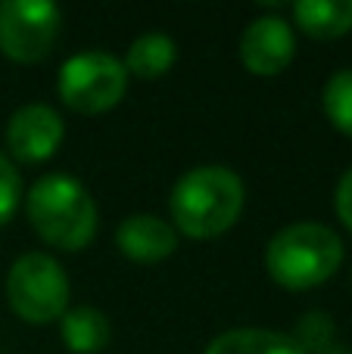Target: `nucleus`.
<instances>
[{"mask_svg": "<svg viewBox=\"0 0 352 354\" xmlns=\"http://www.w3.org/2000/svg\"><path fill=\"white\" fill-rule=\"evenodd\" d=\"M343 261V243L331 227L318 221H299L268 239L265 268L284 289H315L337 274Z\"/></svg>", "mask_w": 352, "mask_h": 354, "instance_id": "obj_3", "label": "nucleus"}, {"mask_svg": "<svg viewBox=\"0 0 352 354\" xmlns=\"http://www.w3.org/2000/svg\"><path fill=\"white\" fill-rule=\"evenodd\" d=\"M116 243L125 258L153 264L172 255L175 245H178V233H175V227L168 221L156 218V214H131V218H125L118 224Z\"/></svg>", "mask_w": 352, "mask_h": 354, "instance_id": "obj_9", "label": "nucleus"}, {"mask_svg": "<svg viewBox=\"0 0 352 354\" xmlns=\"http://www.w3.org/2000/svg\"><path fill=\"white\" fill-rule=\"evenodd\" d=\"M337 214H340V221L352 230V168L340 177V183H337Z\"/></svg>", "mask_w": 352, "mask_h": 354, "instance_id": "obj_17", "label": "nucleus"}, {"mask_svg": "<svg viewBox=\"0 0 352 354\" xmlns=\"http://www.w3.org/2000/svg\"><path fill=\"white\" fill-rule=\"evenodd\" d=\"M19 202H22V177H19L16 165L0 153V227L12 218Z\"/></svg>", "mask_w": 352, "mask_h": 354, "instance_id": "obj_16", "label": "nucleus"}, {"mask_svg": "<svg viewBox=\"0 0 352 354\" xmlns=\"http://www.w3.org/2000/svg\"><path fill=\"white\" fill-rule=\"evenodd\" d=\"M206 354H306L287 333L274 330H228L209 342Z\"/></svg>", "mask_w": 352, "mask_h": 354, "instance_id": "obj_12", "label": "nucleus"}, {"mask_svg": "<svg viewBox=\"0 0 352 354\" xmlns=\"http://www.w3.org/2000/svg\"><path fill=\"white\" fill-rule=\"evenodd\" d=\"M60 6L50 0H0V53L37 62L60 37Z\"/></svg>", "mask_w": 352, "mask_h": 354, "instance_id": "obj_6", "label": "nucleus"}, {"mask_svg": "<svg viewBox=\"0 0 352 354\" xmlns=\"http://www.w3.org/2000/svg\"><path fill=\"white\" fill-rule=\"evenodd\" d=\"M175 56H178V47L172 37L162 31H147L128 47L125 72L137 75V78H162L175 66Z\"/></svg>", "mask_w": 352, "mask_h": 354, "instance_id": "obj_13", "label": "nucleus"}, {"mask_svg": "<svg viewBox=\"0 0 352 354\" xmlns=\"http://www.w3.org/2000/svg\"><path fill=\"white\" fill-rule=\"evenodd\" d=\"M125 87H128L125 62L103 50L69 56L60 68L62 103L81 115H97V112L112 109L125 97Z\"/></svg>", "mask_w": 352, "mask_h": 354, "instance_id": "obj_5", "label": "nucleus"}, {"mask_svg": "<svg viewBox=\"0 0 352 354\" xmlns=\"http://www.w3.org/2000/svg\"><path fill=\"white\" fill-rule=\"evenodd\" d=\"M28 221L44 243L66 252H78L97 233V205L91 193L69 174H44L31 183Z\"/></svg>", "mask_w": 352, "mask_h": 354, "instance_id": "obj_2", "label": "nucleus"}, {"mask_svg": "<svg viewBox=\"0 0 352 354\" xmlns=\"http://www.w3.org/2000/svg\"><path fill=\"white\" fill-rule=\"evenodd\" d=\"M243 180L225 165H200L181 174L172 189V221L193 239L222 236L243 212Z\"/></svg>", "mask_w": 352, "mask_h": 354, "instance_id": "obj_1", "label": "nucleus"}, {"mask_svg": "<svg viewBox=\"0 0 352 354\" xmlns=\"http://www.w3.org/2000/svg\"><path fill=\"white\" fill-rule=\"evenodd\" d=\"M60 333L72 354H100L109 345V320L97 308H69L60 317Z\"/></svg>", "mask_w": 352, "mask_h": 354, "instance_id": "obj_11", "label": "nucleus"}, {"mask_svg": "<svg viewBox=\"0 0 352 354\" xmlns=\"http://www.w3.org/2000/svg\"><path fill=\"white\" fill-rule=\"evenodd\" d=\"M324 112L337 131L352 137V68H340L324 84Z\"/></svg>", "mask_w": 352, "mask_h": 354, "instance_id": "obj_14", "label": "nucleus"}, {"mask_svg": "<svg viewBox=\"0 0 352 354\" xmlns=\"http://www.w3.org/2000/svg\"><path fill=\"white\" fill-rule=\"evenodd\" d=\"M290 339L306 354H324L328 348H334V320L322 311H309L297 320V333Z\"/></svg>", "mask_w": 352, "mask_h": 354, "instance_id": "obj_15", "label": "nucleus"}, {"mask_svg": "<svg viewBox=\"0 0 352 354\" xmlns=\"http://www.w3.org/2000/svg\"><path fill=\"white\" fill-rule=\"evenodd\" d=\"M62 143V118L50 106L28 103L12 112L6 124V147L19 162H44Z\"/></svg>", "mask_w": 352, "mask_h": 354, "instance_id": "obj_8", "label": "nucleus"}, {"mask_svg": "<svg viewBox=\"0 0 352 354\" xmlns=\"http://www.w3.org/2000/svg\"><path fill=\"white\" fill-rule=\"evenodd\" d=\"M69 277L53 255L28 252L6 274V301L28 324H50L69 311Z\"/></svg>", "mask_w": 352, "mask_h": 354, "instance_id": "obj_4", "label": "nucleus"}, {"mask_svg": "<svg viewBox=\"0 0 352 354\" xmlns=\"http://www.w3.org/2000/svg\"><path fill=\"white\" fill-rule=\"evenodd\" d=\"M293 19L306 35L331 41L352 31V0H299L293 3Z\"/></svg>", "mask_w": 352, "mask_h": 354, "instance_id": "obj_10", "label": "nucleus"}, {"mask_svg": "<svg viewBox=\"0 0 352 354\" xmlns=\"http://www.w3.org/2000/svg\"><path fill=\"white\" fill-rule=\"evenodd\" d=\"M293 53H297V35H293L290 22H284L281 16L253 19L240 37L243 66L253 75H262V78L284 72L290 66Z\"/></svg>", "mask_w": 352, "mask_h": 354, "instance_id": "obj_7", "label": "nucleus"}]
</instances>
